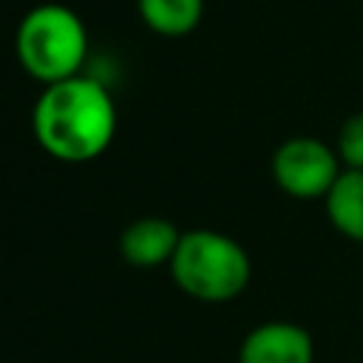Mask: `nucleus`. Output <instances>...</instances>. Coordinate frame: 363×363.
<instances>
[{"label": "nucleus", "instance_id": "obj_2", "mask_svg": "<svg viewBox=\"0 0 363 363\" xmlns=\"http://www.w3.org/2000/svg\"><path fill=\"white\" fill-rule=\"evenodd\" d=\"M176 286L204 303H227L238 298L252 275L247 250L218 230H187L170 258Z\"/></svg>", "mask_w": 363, "mask_h": 363}, {"label": "nucleus", "instance_id": "obj_3", "mask_svg": "<svg viewBox=\"0 0 363 363\" xmlns=\"http://www.w3.org/2000/svg\"><path fill=\"white\" fill-rule=\"evenodd\" d=\"M14 51L26 74L51 85L79 74L88 54V34L68 6L43 3L20 20Z\"/></svg>", "mask_w": 363, "mask_h": 363}, {"label": "nucleus", "instance_id": "obj_4", "mask_svg": "<svg viewBox=\"0 0 363 363\" xmlns=\"http://www.w3.org/2000/svg\"><path fill=\"white\" fill-rule=\"evenodd\" d=\"M272 179L292 199H326L343 173L340 156L318 136H292L272 153Z\"/></svg>", "mask_w": 363, "mask_h": 363}, {"label": "nucleus", "instance_id": "obj_1", "mask_svg": "<svg viewBox=\"0 0 363 363\" xmlns=\"http://www.w3.org/2000/svg\"><path fill=\"white\" fill-rule=\"evenodd\" d=\"M31 130L48 156L82 164L113 142L116 105L102 82L77 74L45 85L31 111Z\"/></svg>", "mask_w": 363, "mask_h": 363}, {"label": "nucleus", "instance_id": "obj_8", "mask_svg": "<svg viewBox=\"0 0 363 363\" xmlns=\"http://www.w3.org/2000/svg\"><path fill=\"white\" fill-rule=\"evenodd\" d=\"M145 26L162 37L190 34L204 14V0H136Z\"/></svg>", "mask_w": 363, "mask_h": 363}, {"label": "nucleus", "instance_id": "obj_7", "mask_svg": "<svg viewBox=\"0 0 363 363\" xmlns=\"http://www.w3.org/2000/svg\"><path fill=\"white\" fill-rule=\"evenodd\" d=\"M323 207L340 235L363 244V170H343L326 193Z\"/></svg>", "mask_w": 363, "mask_h": 363}, {"label": "nucleus", "instance_id": "obj_6", "mask_svg": "<svg viewBox=\"0 0 363 363\" xmlns=\"http://www.w3.org/2000/svg\"><path fill=\"white\" fill-rule=\"evenodd\" d=\"M182 233L173 221L159 216H145L130 221L119 235V252L133 267H159L170 264Z\"/></svg>", "mask_w": 363, "mask_h": 363}, {"label": "nucleus", "instance_id": "obj_9", "mask_svg": "<svg viewBox=\"0 0 363 363\" xmlns=\"http://www.w3.org/2000/svg\"><path fill=\"white\" fill-rule=\"evenodd\" d=\"M343 170H363V111L343 119L335 145Z\"/></svg>", "mask_w": 363, "mask_h": 363}, {"label": "nucleus", "instance_id": "obj_5", "mask_svg": "<svg viewBox=\"0 0 363 363\" xmlns=\"http://www.w3.org/2000/svg\"><path fill=\"white\" fill-rule=\"evenodd\" d=\"M238 363H315V340L301 323L267 320L244 335Z\"/></svg>", "mask_w": 363, "mask_h": 363}]
</instances>
